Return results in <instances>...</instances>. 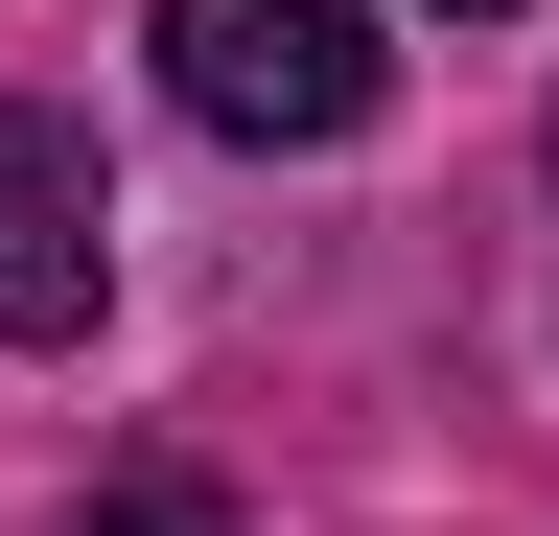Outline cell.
<instances>
[{
	"instance_id": "obj_2",
	"label": "cell",
	"mask_w": 559,
	"mask_h": 536,
	"mask_svg": "<svg viewBox=\"0 0 559 536\" xmlns=\"http://www.w3.org/2000/svg\"><path fill=\"white\" fill-rule=\"evenodd\" d=\"M117 303V187L47 94H0V350H70Z\"/></svg>"
},
{
	"instance_id": "obj_4",
	"label": "cell",
	"mask_w": 559,
	"mask_h": 536,
	"mask_svg": "<svg viewBox=\"0 0 559 536\" xmlns=\"http://www.w3.org/2000/svg\"><path fill=\"white\" fill-rule=\"evenodd\" d=\"M466 24H513V0H466Z\"/></svg>"
},
{
	"instance_id": "obj_1",
	"label": "cell",
	"mask_w": 559,
	"mask_h": 536,
	"mask_svg": "<svg viewBox=\"0 0 559 536\" xmlns=\"http://www.w3.org/2000/svg\"><path fill=\"white\" fill-rule=\"evenodd\" d=\"M164 94L210 141H349L396 94V47H373V0H164Z\"/></svg>"
},
{
	"instance_id": "obj_3",
	"label": "cell",
	"mask_w": 559,
	"mask_h": 536,
	"mask_svg": "<svg viewBox=\"0 0 559 536\" xmlns=\"http://www.w3.org/2000/svg\"><path fill=\"white\" fill-rule=\"evenodd\" d=\"M94 536H210V490H117V513H94Z\"/></svg>"
}]
</instances>
